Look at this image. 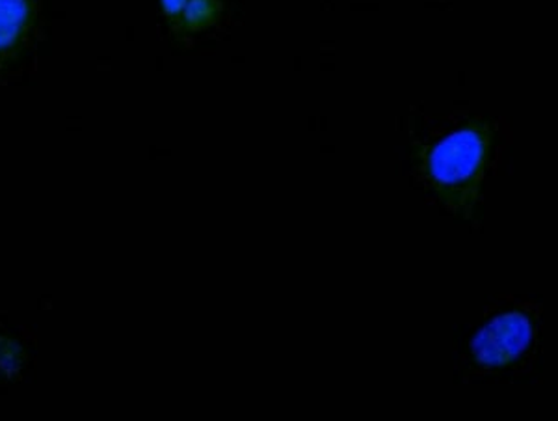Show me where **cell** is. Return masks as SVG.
<instances>
[{
  "mask_svg": "<svg viewBox=\"0 0 558 421\" xmlns=\"http://www.w3.org/2000/svg\"><path fill=\"white\" fill-rule=\"evenodd\" d=\"M41 0H0V71L23 55L38 23Z\"/></svg>",
  "mask_w": 558,
  "mask_h": 421,
  "instance_id": "3",
  "label": "cell"
},
{
  "mask_svg": "<svg viewBox=\"0 0 558 421\" xmlns=\"http://www.w3.org/2000/svg\"><path fill=\"white\" fill-rule=\"evenodd\" d=\"M492 141V123L476 118L421 152L423 178L445 207L473 209L488 167Z\"/></svg>",
  "mask_w": 558,
  "mask_h": 421,
  "instance_id": "1",
  "label": "cell"
},
{
  "mask_svg": "<svg viewBox=\"0 0 558 421\" xmlns=\"http://www.w3.org/2000/svg\"><path fill=\"white\" fill-rule=\"evenodd\" d=\"M222 17L220 0H189L175 31L184 34L204 33Z\"/></svg>",
  "mask_w": 558,
  "mask_h": 421,
  "instance_id": "4",
  "label": "cell"
},
{
  "mask_svg": "<svg viewBox=\"0 0 558 421\" xmlns=\"http://www.w3.org/2000/svg\"><path fill=\"white\" fill-rule=\"evenodd\" d=\"M186 2H189V0H160L162 13H165L166 20H168V23H170L173 28L178 26L179 20H181V13H183Z\"/></svg>",
  "mask_w": 558,
  "mask_h": 421,
  "instance_id": "6",
  "label": "cell"
},
{
  "mask_svg": "<svg viewBox=\"0 0 558 421\" xmlns=\"http://www.w3.org/2000/svg\"><path fill=\"white\" fill-rule=\"evenodd\" d=\"M533 338L531 315L521 310L501 313L473 339L471 360L478 370H502L525 354Z\"/></svg>",
  "mask_w": 558,
  "mask_h": 421,
  "instance_id": "2",
  "label": "cell"
},
{
  "mask_svg": "<svg viewBox=\"0 0 558 421\" xmlns=\"http://www.w3.org/2000/svg\"><path fill=\"white\" fill-rule=\"evenodd\" d=\"M25 364V352L17 341L0 336V381L13 377Z\"/></svg>",
  "mask_w": 558,
  "mask_h": 421,
  "instance_id": "5",
  "label": "cell"
}]
</instances>
